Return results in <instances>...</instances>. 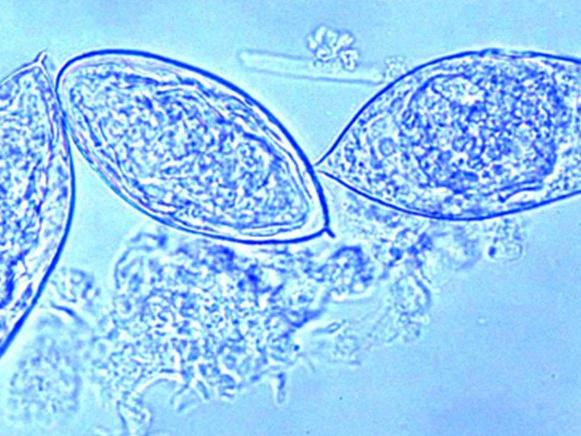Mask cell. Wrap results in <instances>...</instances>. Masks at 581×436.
Returning a JSON list of instances; mask_svg holds the SVG:
<instances>
[{
    "instance_id": "6da1fadb",
    "label": "cell",
    "mask_w": 581,
    "mask_h": 436,
    "mask_svg": "<svg viewBox=\"0 0 581 436\" xmlns=\"http://www.w3.org/2000/svg\"><path fill=\"white\" fill-rule=\"evenodd\" d=\"M577 108L467 99L447 104L391 89L346 133L364 195L428 211H487L563 196L580 166Z\"/></svg>"
}]
</instances>
